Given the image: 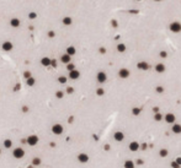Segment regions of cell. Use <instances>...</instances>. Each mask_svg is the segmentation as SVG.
<instances>
[{"mask_svg":"<svg viewBox=\"0 0 181 168\" xmlns=\"http://www.w3.org/2000/svg\"><path fill=\"white\" fill-rule=\"evenodd\" d=\"M169 28H170V31L174 32V33H179V32H181V23L177 22V21H174V22L170 23Z\"/></svg>","mask_w":181,"mask_h":168,"instance_id":"6da1fadb","label":"cell"},{"mask_svg":"<svg viewBox=\"0 0 181 168\" xmlns=\"http://www.w3.org/2000/svg\"><path fill=\"white\" fill-rule=\"evenodd\" d=\"M12 156H14L15 158H22V157L25 156V151H24V149H21V147H16V149L12 151Z\"/></svg>","mask_w":181,"mask_h":168,"instance_id":"7a4b0ae2","label":"cell"},{"mask_svg":"<svg viewBox=\"0 0 181 168\" xmlns=\"http://www.w3.org/2000/svg\"><path fill=\"white\" fill-rule=\"evenodd\" d=\"M38 136L37 135H30L29 138L26 139V144H29L30 146H35V145H37L38 142Z\"/></svg>","mask_w":181,"mask_h":168,"instance_id":"3957f363","label":"cell"},{"mask_svg":"<svg viewBox=\"0 0 181 168\" xmlns=\"http://www.w3.org/2000/svg\"><path fill=\"white\" fill-rule=\"evenodd\" d=\"M63 126L60 125V124H54L53 126H52V132L54 134V135H60L62 132H63Z\"/></svg>","mask_w":181,"mask_h":168,"instance_id":"277c9868","label":"cell"},{"mask_svg":"<svg viewBox=\"0 0 181 168\" xmlns=\"http://www.w3.org/2000/svg\"><path fill=\"white\" fill-rule=\"evenodd\" d=\"M12 48H14V44H12L10 41H6V42H4V43L1 44V49H3L4 52H11Z\"/></svg>","mask_w":181,"mask_h":168,"instance_id":"5b68a950","label":"cell"},{"mask_svg":"<svg viewBox=\"0 0 181 168\" xmlns=\"http://www.w3.org/2000/svg\"><path fill=\"white\" fill-rule=\"evenodd\" d=\"M10 26L12 28H19L21 26V21H20L19 17H11L10 20Z\"/></svg>","mask_w":181,"mask_h":168,"instance_id":"8992f818","label":"cell"},{"mask_svg":"<svg viewBox=\"0 0 181 168\" xmlns=\"http://www.w3.org/2000/svg\"><path fill=\"white\" fill-rule=\"evenodd\" d=\"M96 79H97V81L100 82V84H104L106 80H107V76L104 71H100V73H97V76H96Z\"/></svg>","mask_w":181,"mask_h":168,"instance_id":"52a82bcc","label":"cell"},{"mask_svg":"<svg viewBox=\"0 0 181 168\" xmlns=\"http://www.w3.org/2000/svg\"><path fill=\"white\" fill-rule=\"evenodd\" d=\"M118 76H120L121 79H127V77L129 76V70L126 69V68H122V69L118 71Z\"/></svg>","mask_w":181,"mask_h":168,"instance_id":"ba28073f","label":"cell"},{"mask_svg":"<svg viewBox=\"0 0 181 168\" xmlns=\"http://www.w3.org/2000/svg\"><path fill=\"white\" fill-rule=\"evenodd\" d=\"M69 77H70L72 80H76V79H79V77H80V71H78L76 69L70 70V71H69Z\"/></svg>","mask_w":181,"mask_h":168,"instance_id":"9c48e42d","label":"cell"},{"mask_svg":"<svg viewBox=\"0 0 181 168\" xmlns=\"http://www.w3.org/2000/svg\"><path fill=\"white\" fill-rule=\"evenodd\" d=\"M164 119L166 123H169V124H174L175 123V115L172 114V113H168L165 117H164Z\"/></svg>","mask_w":181,"mask_h":168,"instance_id":"30bf717a","label":"cell"},{"mask_svg":"<svg viewBox=\"0 0 181 168\" xmlns=\"http://www.w3.org/2000/svg\"><path fill=\"white\" fill-rule=\"evenodd\" d=\"M114 138H115V140L116 141H122L124 139V134L122 132V131H116L115 135H114Z\"/></svg>","mask_w":181,"mask_h":168,"instance_id":"8fae6325","label":"cell"},{"mask_svg":"<svg viewBox=\"0 0 181 168\" xmlns=\"http://www.w3.org/2000/svg\"><path fill=\"white\" fill-rule=\"evenodd\" d=\"M70 59H72V56L68 55L67 53L60 56V61H62L63 64H69V63H70Z\"/></svg>","mask_w":181,"mask_h":168,"instance_id":"7c38bea8","label":"cell"},{"mask_svg":"<svg viewBox=\"0 0 181 168\" xmlns=\"http://www.w3.org/2000/svg\"><path fill=\"white\" fill-rule=\"evenodd\" d=\"M137 68L141 69V70H148V69H149V64L145 63V61H139V63L137 64Z\"/></svg>","mask_w":181,"mask_h":168,"instance_id":"4fadbf2b","label":"cell"},{"mask_svg":"<svg viewBox=\"0 0 181 168\" xmlns=\"http://www.w3.org/2000/svg\"><path fill=\"white\" fill-rule=\"evenodd\" d=\"M78 159H79V162H81V163H86V162L89 161V156H87L86 153H80V155L78 156Z\"/></svg>","mask_w":181,"mask_h":168,"instance_id":"5bb4252c","label":"cell"},{"mask_svg":"<svg viewBox=\"0 0 181 168\" xmlns=\"http://www.w3.org/2000/svg\"><path fill=\"white\" fill-rule=\"evenodd\" d=\"M41 64H42L43 66H51V58L43 56V58L41 59Z\"/></svg>","mask_w":181,"mask_h":168,"instance_id":"9a60e30c","label":"cell"},{"mask_svg":"<svg viewBox=\"0 0 181 168\" xmlns=\"http://www.w3.org/2000/svg\"><path fill=\"white\" fill-rule=\"evenodd\" d=\"M62 22H63V25H64V26H70V25L73 23V19H72V17H69V16H65V17H63Z\"/></svg>","mask_w":181,"mask_h":168,"instance_id":"2e32d148","label":"cell"},{"mask_svg":"<svg viewBox=\"0 0 181 168\" xmlns=\"http://www.w3.org/2000/svg\"><path fill=\"white\" fill-rule=\"evenodd\" d=\"M171 130L174 134H181V125L180 124H174L171 128Z\"/></svg>","mask_w":181,"mask_h":168,"instance_id":"e0dca14e","label":"cell"},{"mask_svg":"<svg viewBox=\"0 0 181 168\" xmlns=\"http://www.w3.org/2000/svg\"><path fill=\"white\" fill-rule=\"evenodd\" d=\"M155 71H156V73H164V71H165V65L162 64V63L156 64V65H155Z\"/></svg>","mask_w":181,"mask_h":168,"instance_id":"ac0fdd59","label":"cell"},{"mask_svg":"<svg viewBox=\"0 0 181 168\" xmlns=\"http://www.w3.org/2000/svg\"><path fill=\"white\" fill-rule=\"evenodd\" d=\"M139 149V144H138V142H137V141H133V142H131V144H129V150H131V151H137V150Z\"/></svg>","mask_w":181,"mask_h":168,"instance_id":"d6986e66","label":"cell"},{"mask_svg":"<svg viewBox=\"0 0 181 168\" xmlns=\"http://www.w3.org/2000/svg\"><path fill=\"white\" fill-rule=\"evenodd\" d=\"M76 53V49H75V47H73V46H69V47L67 48V54L68 55H70V56H73L74 54Z\"/></svg>","mask_w":181,"mask_h":168,"instance_id":"ffe728a7","label":"cell"},{"mask_svg":"<svg viewBox=\"0 0 181 168\" xmlns=\"http://www.w3.org/2000/svg\"><path fill=\"white\" fill-rule=\"evenodd\" d=\"M26 84L27 86H33V85L36 84V80H35V77H29V79H26Z\"/></svg>","mask_w":181,"mask_h":168,"instance_id":"44dd1931","label":"cell"},{"mask_svg":"<svg viewBox=\"0 0 181 168\" xmlns=\"http://www.w3.org/2000/svg\"><path fill=\"white\" fill-rule=\"evenodd\" d=\"M117 50H118L120 53L126 52V44H124V43H120V44H117Z\"/></svg>","mask_w":181,"mask_h":168,"instance_id":"7402d4cb","label":"cell"},{"mask_svg":"<svg viewBox=\"0 0 181 168\" xmlns=\"http://www.w3.org/2000/svg\"><path fill=\"white\" fill-rule=\"evenodd\" d=\"M124 168H134V162H132V161H126V162H124Z\"/></svg>","mask_w":181,"mask_h":168,"instance_id":"603a6c76","label":"cell"},{"mask_svg":"<svg viewBox=\"0 0 181 168\" xmlns=\"http://www.w3.org/2000/svg\"><path fill=\"white\" fill-rule=\"evenodd\" d=\"M4 146H5L6 149H10V147L12 146V141L10 140V139H6V140L4 141Z\"/></svg>","mask_w":181,"mask_h":168,"instance_id":"cb8c5ba5","label":"cell"},{"mask_svg":"<svg viewBox=\"0 0 181 168\" xmlns=\"http://www.w3.org/2000/svg\"><path fill=\"white\" fill-rule=\"evenodd\" d=\"M163 119V115L160 114V113H155V115H154V120H156V121H160Z\"/></svg>","mask_w":181,"mask_h":168,"instance_id":"d4e9b609","label":"cell"},{"mask_svg":"<svg viewBox=\"0 0 181 168\" xmlns=\"http://www.w3.org/2000/svg\"><path fill=\"white\" fill-rule=\"evenodd\" d=\"M67 77H65V76H59V77H58V81H59V82H60V84H67Z\"/></svg>","mask_w":181,"mask_h":168,"instance_id":"484cf974","label":"cell"},{"mask_svg":"<svg viewBox=\"0 0 181 168\" xmlns=\"http://www.w3.org/2000/svg\"><path fill=\"white\" fill-rule=\"evenodd\" d=\"M29 19L30 20L37 19V14H36V12H33V11H32V12H30V14H29Z\"/></svg>","mask_w":181,"mask_h":168,"instance_id":"4316f807","label":"cell"},{"mask_svg":"<svg viewBox=\"0 0 181 168\" xmlns=\"http://www.w3.org/2000/svg\"><path fill=\"white\" fill-rule=\"evenodd\" d=\"M32 164H33V166H38V164H41V159L38 158V157L33 158V161H32Z\"/></svg>","mask_w":181,"mask_h":168,"instance_id":"83f0119b","label":"cell"},{"mask_svg":"<svg viewBox=\"0 0 181 168\" xmlns=\"http://www.w3.org/2000/svg\"><path fill=\"white\" fill-rule=\"evenodd\" d=\"M96 94H97V96H104V94H105L104 88H97V90H96Z\"/></svg>","mask_w":181,"mask_h":168,"instance_id":"f1b7e54d","label":"cell"},{"mask_svg":"<svg viewBox=\"0 0 181 168\" xmlns=\"http://www.w3.org/2000/svg\"><path fill=\"white\" fill-rule=\"evenodd\" d=\"M159 153H160V156H162V157H166V156H168V150L163 149V150H160V152H159Z\"/></svg>","mask_w":181,"mask_h":168,"instance_id":"f546056e","label":"cell"},{"mask_svg":"<svg viewBox=\"0 0 181 168\" xmlns=\"http://www.w3.org/2000/svg\"><path fill=\"white\" fill-rule=\"evenodd\" d=\"M56 97H57V98H63V97H64V92L57 91V92H56Z\"/></svg>","mask_w":181,"mask_h":168,"instance_id":"4dcf8cb0","label":"cell"},{"mask_svg":"<svg viewBox=\"0 0 181 168\" xmlns=\"http://www.w3.org/2000/svg\"><path fill=\"white\" fill-rule=\"evenodd\" d=\"M47 36L49 38H54V37H56V32H54V31H48Z\"/></svg>","mask_w":181,"mask_h":168,"instance_id":"1f68e13d","label":"cell"},{"mask_svg":"<svg viewBox=\"0 0 181 168\" xmlns=\"http://www.w3.org/2000/svg\"><path fill=\"white\" fill-rule=\"evenodd\" d=\"M67 69L69 71H70V70H74V69H75V65L72 64V63H69V64H67Z\"/></svg>","mask_w":181,"mask_h":168,"instance_id":"d6a6232c","label":"cell"},{"mask_svg":"<svg viewBox=\"0 0 181 168\" xmlns=\"http://www.w3.org/2000/svg\"><path fill=\"white\" fill-rule=\"evenodd\" d=\"M132 113H133L134 115H138V114L141 113V108H133V109H132Z\"/></svg>","mask_w":181,"mask_h":168,"instance_id":"836d02e7","label":"cell"},{"mask_svg":"<svg viewBox=\"0 0 181 168\" xmlns=\"http://www.w3.org/2000/svg\"><path fill=\"white\" fill-rule=\"evenodd\" d=\"M51 66L57 68V60H56V59H51Z\"/></svg>","mask_w":181,"mask_h":168,"instance_id":"e575fe53","label":"cell"},{"mask_svg":"<svg viewBox=\"0 0 181 168\" xmlns=\"http://www.w3.org/2000/svg\"><path fill=\"white\" fill-rule=\"evenodd\" d=\"M24 76H25V79H29V77H31L32 75H31L30 71H25V73H24Z\"/></svg>","mask_w":181,"mask_h":168,"instance_id":"d590c367","label":"cell"},{"mask_svg":"<svg viewBox=\"0 0 181 168\" xmlns=\"http://www.w3.org/2000/svg\"><path fill=\"white\" fill-rule=\"evenodd\" d=\"M156 92H158V93H162V92H164V88H163L162 86H158V87H156Z\"/></svg>","mask_w":181,"mask_h":168,"instance_id":"8d00e7d4","label":"cell"},{"mask_svg":"<svg viewBox=\"0 0 181 168\" xmlns=\"http://www.w3.org/2000/svg\"><path fill=\"white\" fill-rule=\"evenodd\" d=\"M171 167L172 168H180V164H177V163L174 161V162H171Z\"/></svg>","mask_w":181,"mask_h":168,"instance_id":"74e56055","label":"cell"},{"mask_svg":"<svg viewBox=\"0 0 181 168\" xmlns=\"http://www.w3.org/2000/svg\"><path fill=\"white\" fill-rule=\"evenodd\" d=\"M73 92H74V88H73V87H67V93H73Z\"/></svg>","mask_w":181,"mask_h":168,"instance_id":"f35d334b","label":"cell"},{"mask_svg":"<svg viewBox=\"0 0 181 168\" xmlns=\"http://www.w3.org/2000/svg\"><path fill=\"white\" fill-rule=\"evenodd\" d=\"M166 56H168V53H166V52H164V50L160 52V58H166Z\"/></svg>","mask_w":181,"mask_h":168,"instance_id":"ab89813d","label":"cell"},{"mask_svg":"<svg viewBox=\"0 0 181 168\" xmlns=\"http://www.w3.org/2000/svg\"><path fill=\"white\" fill-rule=\"evenodd\" d=\"M175 162H176L177 164H180V166H181V157H177V158H176V161H175Z\"/></svg>","mask_w":181,"mask_h":168,"instance_id":"60d3db41","label":"cell"},{"mask_svg":"<svg viewBox=\"0 0 181 168\" xmlns=\"http://www.w3.org/2000/svg\"><path fill=\"white\" fill-rule=\"evenodd\" d=\"M100 53H102V54H104V53H106V49L104 47H101V48H100Z\"/></svg>","mask_w":181,"mask_h":168,"instance_id":"b9f144b4","label":"cell"},{"mask_svg":"<svg viewBox=\"0 0 181 168\" xmlns=\"http://www.w3.org/2000/svg\"><path fill=\"white\" fill-rule=\"evenodd\" d=\"M137 163H138V164H142V163H143V161H142V159H138V161H137Z\"/></svg>","mask_w":181,"mask_h":168,"instance_id":"7bdbcfd3","label":"cell"},{"mask_svg":"<svg viewBox=\"0 0 181 168\" xmlns=\"http://www.w3.org/2000/svg\"><path fill=\"white\" fill-rule=\"evenodd\" d=\"M142 149H147V145H145V144H143V145H142Z\"/></svg>","mask_w":181,"mask_h":168,"instance_id":"ee69618b","label":"cell"},{"mask_svg":"<svg viewBox=\"0 0 181 168\" xmlns=\"http://www.w3.org/2000/svg\"><path fill=\"white\" fill-rule=\"evenodd\" d=\"M154 1H162V0H154Z\"/></svg>","mask_w":181,"mask_h":168,"instance_id":"f6af8a7d","label":"cell"},{"mask_svg":"<svg viewBox=\"0 0 181 168\" xmlns=\"http://www.w3.org/2000/svg\"><path fill=\"white\" fill-rule=\"evenodd\" d=\"M27 168H33V167H32V166H30V167H27Z\"/></svg>","mask_w":181,"mask_h":168,"instance_id":"bcb514c9","label":"cell"},{"mask_svg":"<svg viewBox=\"0 0 181 168\" xmlns=\"http://www.w3.org/2000/svg\"><path fill=\"white\" fill-rule=\"evenodd\" d=\"M0 153H1V149H0Z\"/></svg>","mask_w":181,"mask_h":168,"instance_id":"7dc6e473","label":"cell"},{"mask_svg":"<svg viewBox=\"0 0 181 168\" xmlns=\"http://www.w3.org/2000/svg\"><path fill=\"white\" fill-rule=\"evenodd\" d=\"M137 1H141V0H137Z\"/></svg>","mask_w":181,"mask_h":168,"instance_id":"c3c4849f","label":"cell"}]
</instances>
